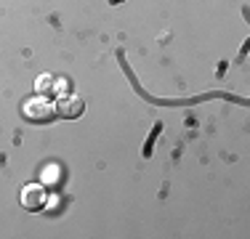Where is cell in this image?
I'll return each mask as SVG.
<instances>
[{"label": "cell", "mask_w": 250, "mask_h": 239, "mask_svg": "<svg viewBox=\"0 0 250 239\" xmlns=\"http://www.w3.org/2000/svg\"><path fill=\"white\" fill-rule=\"evenodd\" d=\"M21 112H24V117L29 120V122H51V120L56 117V106H53L45 96L29 99L27 104L21 106Z\"/></svg>", "instance_id": "1"}, {"label": "cell", "mask_w": 250, "mask_h": 239, "mask_svg": "<svg viewBox=\"0 0 250 239\" xmlns=\"http://www.w3.org/2000/svg\"><path fill=\"white\" fill-rule=\"evenodd\" d=\"M21 207L29 213H35V210H43L45 205H48V191H45L43 183H27L24 189H21Z\"/></svg>", "instance_id": "2"}, {"label": "cell", "mask_w": 250, "mask_h": 239, "mask_svg": "<svg viewBox=\"0 0 250 239\" xmlns=\"http://www.w3.org/2000/svg\"><path fill=\"white\" fill-rule=\"evenodd\" d=\"M53 106H56V115L64 117V120H75L85 112V101H83L80 96H62L59 104H53Z\"/></svg>", "instance_id": "3"}, {"label": "cell", "mask_w": 250, "mask_h": 239, "mask_svg": "<svg viewBox=\"0 0 250 239\" xmlns=\"http://www.w3.org/2000/svg\"><path fill=\"white\" fill-rule=\"evenodd\" d=\"M35 91H38V96L62 93V91H67V80H56L53 75H40L38 80H35ZM62 96H64V93H62Z\"/></svg>", "instance_id": "4"}]
</instances>
